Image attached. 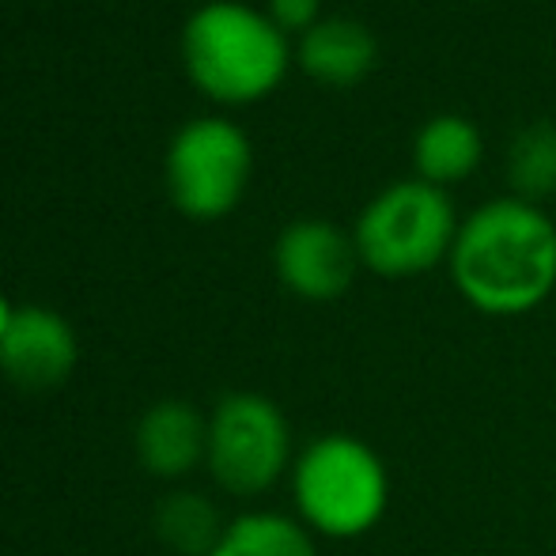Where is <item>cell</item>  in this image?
I'll use <instances>...</instances> for the list:
<instances>
[{
    "instance_id": "1",
    "label": "cell",
    "mask_w": 556,
    "mask_h": 556,
    "mask_svg": "<svg viewBox=\"0 0 556 556\" xmlns=\"http://www.w3.org/2000/svg\"><path fill=\"white\" fill-rule=\"evenodd\" d=\"M446 269L481 315H530L556 292V224L542 205L515 193L484 201L462 220Z\"/></svg>"
},
{
    "instance_id": "2",
    "label": "cell",
    "mask_w": 556,
    "mask_h": 556,
    "mask_svg": "<svg viewBox=\"0 0 556 556\" xmlns=\"http://www.w3.org/2000/svg\"><path fill=\"white\" fill-rule=\"evenodd\" d=\"M182 58L190 80L216 103H257L288 73V35L269 12L242 0H208L186 20Z\"/></svg>"
},
{
    "instance_id": "3",
    "label": "cell",
    "mask_w": 556,
    "mask_h": 556,
    "mask_svg": "<svg viewBox=\"0 0 556 556\" xmlns=\"http://www.w3.org/2000/svg\"><path fill=\"white\" fill-rule=\"evenodd\" d=\"M292 500L295 519L315 538L356 542L387 515L390 469L359 435H318L292 462Z\"/></svg>"
},
{
    "instance_id": "4",
    "label": "cell",
    "mask_w": 556,
    "mask_h": 556,
    "mask_svg": "<svg viewBox=\"0 0 556 556\" xmlns=\"http://www.w3.org/2000/svg\"><path fill=\"white\" fill-rule=\"evenodd\" d=\"M458 227L451 193L420 178H405L367 201L352 239L364 269L382 280H409L451 257Z\"/></svg>"
},
{
    "instance_id": "5",
    "label": "cell",
    "mask_w": 556,
    "mask_h": 556,
    "mask_svg": "<svg viewBox=\"0 0 556 556\" xmlns=\"http://www.w3.org/2000/svg\"><path fill=\"white\" fill-rule=\"evenodd\" d=\"M292 425L273 397L235 390L208 417L205 466L231 496H262L292 469Z\"/></svg>"
},
{
    "instance_id": "6",
    "label": "cell",
    "mask_w": 556,
    "mask_h": 556,
    "mask_svg": "<svg viewBox=\"0 0 556 556\" xmlns=\"http://www.w3.org/2000/svg\"><path fill=\"white\" fill-rule=\"evenodd\" d=\"M254 167L247 132L227 117H193L170 137L163 175L175 208L190 220H220L242 201Z\"/></svg>"
},
{
    "instance_id": "7",
    "label": "cell",
    "mask_w": 556,
    "mask_h": 556,
    "mask_svg": "<svg viewBox=\"0 0 556 556\" xmlns=\"http://www.w3.org/2000/svg\"><path fill=\"white\" fill-rule=\"evenodd\" d=\"M273 265L280 285L307 303L341 300L364 269L352 231H341L330 220L288 224L273 247Z\"/></svg>"
},
{
    "instance_id": "8",
    "label": "cell",
    "mask_w": 556,
    "mask_h": 556,
    "mask_svg": "<svg viewBox=\"0 0 556 556\" xmlns=\"http://www.w3.org/2000/svg\"><path fill=\"white\" fill-rule=\"evenodd\" d=\"M80 341L65 315L50 307H20L0 341V371L20 390H53L76 371Z\"/></svg>"
},
{
    "instance_id": "9",
    "label": "cell",
    "mask_w": 556,
    "mask_h": 556,
    "mask_svg": "<svg viewBox=\"0 0 556 556\" xmlns=\"http://www.w3.org/2000/svg\"><path fill=\"white\" fill-rule=\"evenodd\" d=\"M208 454V420L190 402H155L137 425V458L155 477H186Z\"/></svg>"
},
{
    "instance_id": "10",
    "label": "cell",
    "mask_w": 556,
    "mask_h": 556,
    "mask_svg": "<svg viewBox=\"0 0 556 556\" xmlns=\"http://www.w3.org/2000/svg\"><path fill=\"white\" fill-rule=\"evenodd\" d=\"M295 58H300L303 73L315 76L326 88H352L375 68L379 42L359 20L330 15V20H318L307 35H300Z\"/></svg>"
},
{
    "instance_id": "11",
    "label": "cell",
    "mask_w": 556,
    "mask_h": 556,
    "mask_svg": "<svg viewBox=\"0 0 556 556\" xmlns=\"http://www.w3.org/2000/svg\"><path fill=\"white\" fill-rule=\"evenodd\" d=\"M484 140L477 125L462 114H435L420 125L413 140V167L420 182H432L446 190L454 182H466L481 167Z\"/></svg>"
},
{
    "instance_id": "12",
    "label": "cell",
    "mask_w": 556,
    "mask_h": 556,
    "mask_svg": "<svg viewBox=\"0 0 556 556\" xmlns=\"http://www.w3.org/2000/svg\"><path fill=\"white\" fill-rule=\"evenodd\" d=\"M213 556H318V545L295 515L247 511L227 522Z\"/></svg>"
},
{
    "instance_id": "13",
    "label": "cell",
    "mask_w": 556,
    "mask_h": 556,
    "mask_svg": "<svg viewBox=\"0 0 556 556\" xmlns=\"http://www.w3.org/2000/svg\"><path fill=\"white\" fill-rule=\"evenodd\" d=\"M227 522H220L216 507L205 496H193V492H178L167 504L160 507V542L178 556H213L216 542H220Z\"/></svg>"
},
{
    "instance_id": "14",
    "label": "cell",
    "mask_w": 556,
    "mask_h": 556,
    "mask_svg": "<svg viewBox=\"0 0 556 556\" xmlns=\"http://www.w3.org/2000/svg\"><path fill=\"white\" fill-rule=\"evenodd\" d=\"M507 178H511L515 198L542 201L556 193V125L534 122L522 132H515L507 148Z\"/></svg>"
},
{
    "instance_id": "15",
    "label": "cell",
    "mask_w": 556,
    "mask_h": 556,
    "mask_svg": "<svg viewBox=\"0 0 556 556\" xmlns=\"http://www.w3.org/2000/svg\"><path fill=\"white\" fill-rule=\"evenodd\" d=\"M269 20L280 30H300L307 35L318 20H323V0H269Z\"/></svg>"
},
{
    "instance_id": "16",
    "label": "cell",
    "mask_w": 556,
    "mask_h": 556,
    "mask_svg": "<svg viewBox=\"0 0 556 556\" xmlns=\"http://www.w3.org/2000/svg\"><path fill=\"white\" fill-rule=\"evenodd\" d=\"M15 311H20V307H12V303H8L4 295H0V341H4V333L12 330V318H15Z\"/></svg>"
}]
</instances>
